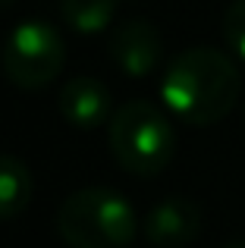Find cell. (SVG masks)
I'll list each match as a JSON object with an SVG mask.
<instances>
[{
	"instance_id": "1",
	"label": "cell",
	"mask_w": 245,
	"mask_h": 248,
	"mask_svg": "<svg viewBox=\"0 0 245 248\" xmlns=\"http://www.w3.org/2000/svg\"><path fill=\"white\" fill-rule=\"evenodd\" d=\"M242 76L236 63L217 47H189L167 66L160 101L189 126H214L236 107Z\"/></svg>"
},
{
	"instance_id": "2",
	"label": "cell",
	"mask_w": 245,
	"mask_h": 248,
	"mask_svg": "<svg viewBox=\"0 0 245 248\" xmlns=\"http://www.w3.org/2000/svg\"><path fill=\"white\" fill-rule=\"evenodd\" d=\"M135 230V207L113 188H79L57 211V232L69 248H126Z\"/></svg>"
},
{
	"instance_id": "3",
	"label": "cell",
	"mask_w": 245,
	"mask_h": 248,
	"mask_svg": "<svg viewBox=\"0 0 245 248\" xmlns=\"http://www.w3.org/2000/svg\"><path fill=\"white\" fill-rule=\"evenodd\" d=\"M107 139L117 164L132 176H157L170 167L176 151V132L160 107L151 101H129L113 110Z\"/></svg>"
},
{
	"instance_id": "4",
	"label": "cell",
	"mask_w": 245,
	"mask_h": 248,
	"mask_svg": "<svg viewBox=\"0 0 245 248\" xmlns=\"http://www.w3.org/2000/svg\"><path fill=\"white\" fill-rule=\"evenodd\" d=\"M0 60H3L6 79L16 88L38 91L47 88L60 76L63 63H66V44L50 22L29 19V22H19L6 35Z\"/></svg>"
},
{
	"instance_id": "5",
	"label": "cell",
	"mask_w": 245,
	"mask_h": 248,
	"mask_svg": "<svg viewBox=\"0 0 245 248\" xmlns=\"http://www.w3.org/2000/svg\"><path fill=\"white\" fill-rule=\"evenodd\" d=\"M107 50L120 73L132 76V79H145L157 69L160 57H164V38H160L157 25L148 19H126L110 31Z\"/></svg>"
},
{
	"instance_id": "6",
	"label": "cell",
	"mask_w": 245,
	"mask_h": 248,
	"mask_svg": "<svg viewBox=\"0 0 245 248\" xmlns=\"http://www.w3.org/2000/svg\"><path fill=\"white\" fill-rule=\"evenodd\" d=\"M201 232V207L185 195L157 201L145 217V239L154 248H185Z\"/></svg>"
},
{
	"instance_id": "7",
	"label": "cell",
	"mask_w": 245,
	"mask_h": 248,
	"mask_svg": "<svg viewBox=\"0 0 245 248\" xmlns=\"http://www.w3.org/2000/svg\"><path fill=\"white\" fill-rule=\"evenodd\" d=\"M57 110L73 129H98L110 123V91L94 76H76L60 88Z\"/></svg>"
},
{
	"instance_id": "8",
	"label": "cell",
	"mask_w": 245,
	"mask_h": 248,
	"mask_svg": "<svg viewBox=\"0 0 245 248\" xmlns=\"http://www.w3.org/2000/svg\"><path fill=\"white\" fill-rule=\"evenodd\" d=\"M35 179L29 167L13 154H0V220H13L29 207Z\"/></svg>"
},
{
	"instance_id": "9",
	"label": "cell",
	"mask_w": 245,
	"mask_h": 248,
	"mask_svg": "<svg viewBox=\"0 0 245 248\" xmlns=\"http://www.w3.org/2000/svg\"><path fill=\"white\" fill-rule=\"evenodd\" d=\"M120 0H60V16L79 35H98L117 16Z\"/></svg>"
},
{
	"instance_id": "10",
	"label": "cell",
	"mask_w": 245,
	"mask_h": 248,
	"mask_svg": "<svg viewBox=\"0 0 245 248\" xmlns=\"http://www.w3.org/2000/svg\"><path fill=\"white\" fill-rule=\"evenodd\" d=\"M223 41L245 63V0H233L223 13Z\"/></svg>"
},
{
	"instance_id": "11",
	"label": "cell",
	"mask_w": 245,
	"mask_h": 248,
	"mask_svg": "<svg viewBox=\"0 0 245 248\" xmlns=\"http://www.w3.org/2000/svg\"><path fill=\"white\" fill-rule=\"evenodd\" d=\"M223 248H245V242H242V239H233V242H227Z\"/></svg>"
},
{
	"instance_id": "12",
	"label": "cell",
	"mask_w": 245,
	"mask_h": 248,
	"mask_svg": "<svg viewBox=\"0 0 245 248\" xmlns=\"http://www.w3.org/2000/svg\"><path fill=\"white\" fill-rule=\"evenodd\" d=\"M13 3H16V0H0V10H10Z\"/></svg>"
}]
</instances>
